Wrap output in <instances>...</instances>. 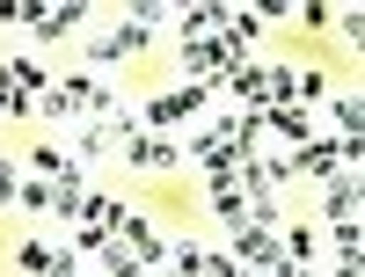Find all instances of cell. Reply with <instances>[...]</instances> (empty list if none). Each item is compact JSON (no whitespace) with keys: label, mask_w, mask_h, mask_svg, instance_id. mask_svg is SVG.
<instances>
[{"label":"cell","mask_w":365,"mask_h":277,"mask_svg":"<svg viewBox=\"0 0 365 277\" xmlns=\"http://www.w3.org/2000/svg\"><path fill=\"white\" fill-rule=\"evenodd\" d=\"M161 29H168V8H154V0H146V8H125V15H110L96 37L81 44V66L110 80V66H132L139 51H154Z\"/></svg>","instance_id":"cell-1"},{"label":"cell","mask_w":365,"mask_h":277,"mask_svg":"<svg viewBox=\"0 0 365 277\" xmlns=\"http://www.w3.org/2000/svg\"><path fill=\"white\" fill-rule=\"evenodd\" d=\"M205 110H212V88L205 80H168V88H154V95L139 103V125L161 132V139H182Z\"/></svg>","instance_id":"cell-2"},{"label":"cell","mask_w":365,"mask_h":277,"mask_svg":"<svg viewBox=\"0 0 365 277\" xmlns=\"http://www.w3.org/2000/svg\"><path fill=\"white\" fill-rule=\"evenodd\" d=\"M292 175L299 182H336V175H358V153L344 146V139H307L292 153Z\"/></svg>","instance_id":"cell-3"},{"label":"cell","mask_w":365,"mask_h":277,"mask_svg":"<svg viewBox=\"0 0 365 277\" xmlns=\"http://www.w3.org/2000/svg\"><path fill=\"white\" fill-rule=\"evenodd\" d=\"M263 139L278 146V153H299V146L314 139V110H299L292 95H270L263 103Z\"/></svg>","instance_id":"cell-4"},{"label":"cell","mask_w":365,"mask_h":277,"mask_svg":"<svg viewBox=\"0 0 365 277\" xmlns=\"http://www.w3.org/2000/svg\"><path fill=\"white\" fill-rule=\"evenodd\" d=\"M117 161H125L132 175H182V146L161 139V132H139V139L117 146Z\"/></svg>","instance_id":"cell-5"},{"label":"cell","mask_w":365,"mask_h":277,"mask_svg":"<svg viewBox=\"0 0 365 277\" xmlns=\"http://www.w3.org/2000/svg\"><path fill=\"white\" fill-rule=\"evenodd\" d=\"M22 161V175H44V182H66V175H88L73 153H66V139H37L29 153H15Z\"/></svg>","instance_id":"cell-6"},{"label":"cell","mask_w":365,"mask_h":277,"mask_svg":"<svg viewBox=\"0 0 365 277\" xmlns=\"http://www.w3.org/2000/svg\"><path fill=\"white\" fill-rule=\"evenodd\" d=\"M227 241H234L227 256H234L241 270H249V277H256V270H270V263H278V234H270V226H234Z\"/></svg>","instance_id":"cell-7"},{"label":"cell","mask_w":365,"mask_h":277,"mask_svg":"<svg viewBox=\"0 0 365 277\" xmlns=\"http://www.w3.org/2000/svg\"><path fill=\"white\" fill-rule=\"evenodd\" d=\"M322 110H329V139H344V146L358 153V161H365V139H358V125H365V103H358V88H351V95H329Z\"/></svg>","instance_id":"cell-8"},{"label":"cell","mask_w":365,"mask_h":277,"mask_svg":"<svg viewBox=\"0 0 365 277\" xmlns=\"http://www.w3.org/2000/svg\"><path fill=\"white\" fill-rule=\"evenodd\" d=\"M278 256H285V263H299V270H322V226H314V219H285Z\"/></svg>","instance_id":"cell-9"},{"label":"cell","mask_w":365,"mask_h":277,"mask_svg":"<svg viewBox=\"0 0 365 277\" xmlns=\"http://www.w3.org/2000/svg\"><path fill=\"white\" fill-rule=\"evenodd\" d=\"M336 219H365V190H358V175L322 182V226H336Z\"/></svg>","instance_id":"cell-10"},{"label":"cell","mask_w":365,"mask_h":277,"mask_svg":"<svg viewBox=\"0 0 365 277\" xmlns=\"http://www.w3.org/2000/svg\"><path fill=\"white\" fill-rule=\"evenodd\" d=\"M117 146H125V139H117L110 125H81V132L66 139V153H73L81 168H96V161H117Z\"/></svg>","instance_id":"cell-11"},{"label":"cell","mask_w":365,"mask_h":277,"mask_svg":"<svg viewBox=\"0 0 365 277\" xmlns=\"http://www.w3.org/2000/svg\"><path fill=\"white\" fill-rule=\"evenodd\" d=\"M168 22H175V44H197V37H212V29L227 22V8H220V0H205V8H175Z\"/></svg>","instance_id":"cell-12"},{"label":"cell","mask_w":365,"mask_h":277,"mask_svg":"<svg viewBox=\"0 0 365 277\" xmlns=\"http://www.w3.org/2000/svg\"><path fill=\"white\" fill-rule=\"evenodd\" d=\"M205 256H212V249H205L197 234H168V270H175V277H205Z\"/></svg>","instance_id":"cell-13"},{"label":"cell","mask_w":365,"mask_h":277,"mask_svg":"<svg viewBox=\"0 0 365 277\" xmlns=\"http://www.w3.org/2000/svg\"><path fill=\"white\" fill-rule=\"evenodd\" d=\"M0 66H8V80L22 88V95H29V103H37V95H44V88H51V73H44V58H29V51H15V58H0Z\"/></svg>","instance_id":"cell-14"},{"label":"cell","mask_w":365,"mask_h":277,"mask_svg":"<svg viewBox=\"0 0 365 277\" xmlns=\"http://www.w3.org/2000/svg\"><path fill=\"white\" fill-rule=\"evenodd\" d=\"M81 219H88V226H103V234H117V226L132 219V204H125V197H110V190H88V211H81Z\"/></svg>","instance_id":"cell-15"},{"label":"cell","mask_w":365,"mask_h":277,"mask_svg":"<svg viewBox=\"0 0 365 277\" xmlns=\"http://www.w3.org/2000/svg\"><path fill=\"white\" fill-rule=\"evenodd\" d=\"M205 211H212L227 234H234V226H249V197H241L234 182H227V190H205Z\"/></svg>","instance_id":"cell-16"},{"label":"cell","mask_w":365,"mask_h":277,"mask_svg":"<svg viewBox=\"0 0 365 277\" xmlns=\"http://www.w3.org/2000/svg\"><path fill=\"white\" fill-rule=\"evenodd\" d=\"M81 22H88V8H44V15H37V29H29V37H37V44H58V37H73Z\"/></svg>","instance_id":"cell-17"},{"label":"cell","mask_w":365,"mask_h":277,"mask_svg":"<svg viewBox=\"0 0 365 277\" xmlns=\"http://www.w3.org/2000/svg\"><path fill=\"white\" fill-rule=\"evenodd\" d=\"M15 211H22V219H51V182H44V175H22Z\"/></svg>","instance_id":"cell-18"},{"label":"cell","mask_w":365,"mask_h":277,"mask_svg":"<svg viewBox=\"0 0 365 277\" xmlns=\"http://www.w3.org/2000/svg\"><path fill=\"white\" fill-rule=\"evenodd\" d=\"M358 241H365V219H336L322 226V256H358Z\"/></svg>","instance_id":"cell-19"},{"label":"cell","mask_w":365,"mask_h":277,"mask_svg":"<svg viewBox=\"0 0 365 277\" xmlns=\"http://www.w3.org/2000/svg\"><path fill=\"white\" fill-rule=\"evenodd\" d=\"M292 103L307 110V103H329V73L322 66H292Z\"/></svg>","instance_id":"cell-20"},{"label":"cell","mask_w":365,"mask_h":277,"mask_svg":"<svg viewBox=\"0 0 365 277\" xmlns=\"http://www.w3.org/2000/svg\"><path fill=\"white\" fill-rule=\"evenodd\" d=\"M51 256H58V241H22V249H15V270H22V277H51Z\"/></svg>","instance_id":"cell-21"},{"label":"cell","mask_w":365,"mask_h":277,"mask_svg":"<svg viewBox=\"0 0 365 277\" xmlns=\"http://www.w3.org/2000/svg\"><path fill=\"white\" fill-rule=\"evenodd\" d=\"M8 117H37V103H29L22 88L8 80V66H0V125H8Z\"/></svg>","instance_id":"cell-22"},{"label":"cell","mask_w":365,"mask_h":277,"mask_svg":"<svg viewBox=\"0 0 365 277\" xmlns=\"http://www.w3.org/2000/svg\"><path fill=\"white\" fill-rule=\"evenodd\" d=\"M15 190H22V161L0 153V211H15Z\"/></svg>","instance_id":"cell-23"},{"label":"cell","mask_w":365,"mask_h":277,"mask_svg":"<svg viewBox=\"0 0 365 277\" xmlns=\"http://www.w3.org/2000/svg\"><path fill=\"white\" fill-rule=\"evenodd\" d=\"M336 29H344V44H358V37H365V15H358V8H336Z\"/></svg>","instance_id":"cell-24"},{"label":"cell","mask_w":365,"mask_h":277,"mask_svg":"<svg viewBox=\"0 0 365 277\" xmlns=\"http://www.w3.org/2000/svg\"><path fill=\"white\" fill-rule=\"evenodd\" d=\"M299 22H307V29H336V8H322V0H314V8H299Z\"/></svg>","instance_id":"cell-25"},{"label":"cell","mask_w":365,"mask_h":277,"mask_svg":"<svg viewBox=\"0 0 365 277\" xmlns=\"http://www.w3.org/2000/svg\"><path fill=\"white\" fill-rule=\"evenodd\" d=\"M81 277H96V270H81Z\"/></svg>","instance_id":"cell-26"}]
</instances>
